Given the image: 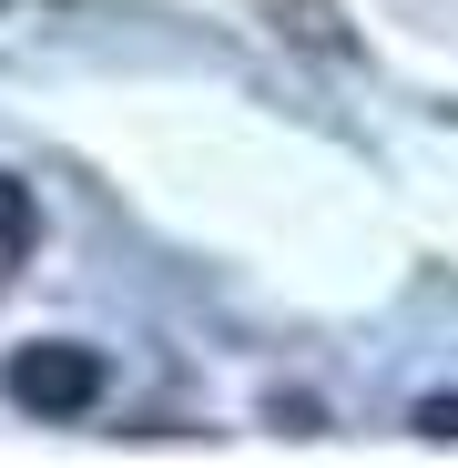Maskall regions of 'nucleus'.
<instances>
[{
	"label": "nucleus",
	"instance_id": "nucleus-1",
	"mask_svg": "<svg viewBox=\"0 0 458 468\" xmlns=\"http://www.w3.org/2000/svg\"><path fill=\"white\" fill-rule=\"evenodd\" d=\"M102 387H112V367L92 346H21L11 356V398L31 418H82V408H102Z\"/></svg>",
	"mask_w": 458,
	"mask_h": 468
},
{
	"label": "nucleus",
	"instance_id": "nucleus-2",
	"mask_svg": "<svg viewBox=\"0 0 458 468\" xmlns=\"http://www.w3.org/2000/svg\"><path fill=\"white\" fill-rule=\"evenodd\" d=\"M21 255H31V194H21V184H0V275H11Z\"/></svg>",
	"mask_w": 458,
	"mask_h": 468
},
{
	"label": "nucleus",
	"instance_id": "nucleus-3",
	"mask_svg": "<svg viewBox=\"0 0 458 468\" xmlns=\"http://www.w3.org/2000/svg\"><path fill=\"white\" fill-rule=\"evenodd\" d=\"M418 428H428V438H458V398H428V408H418Z\"/></svg>",
	"mask_w": 458,
	"mask_h": 468
}]
</instances>
